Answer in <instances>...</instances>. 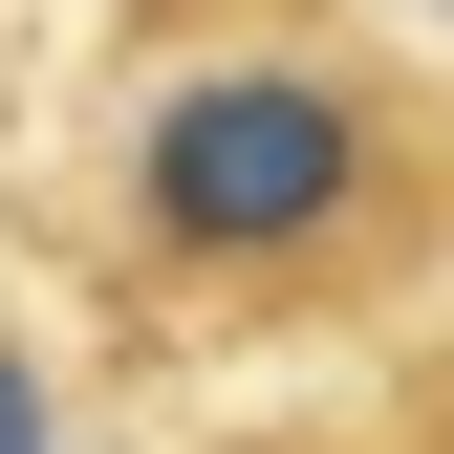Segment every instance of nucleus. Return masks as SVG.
<instances>
[{
	"instance_id": "1",
	"label": "nucleus",
	"mask_w": 454,
	"mask_h": 454,
	"mask_svg": "<svg viewBox=\"0 0 454 454\" xmlns=\"http://www.w3.org/2000/svg\"><path fill=\"white\" fill-rule=\"evenodd\" d=\"M130 260L174 303H368L411 260V108L347 43H239L130 108Z\"/></svg>"
},
{
	"instance_id": "2",
	"label": "nucleus",
	"mask_w": 454,
	"mask_h": 454,
	"mask_svg": "<svg viewBox=\"0 0 454 454\" xmlns=\"http://www.w3.org/2000/svg\"><path fill=\"white\" fill-rule=\"evenodd\" d=\"M260 454H347V433H260Z\"/></svg>"
}]
</instances>
